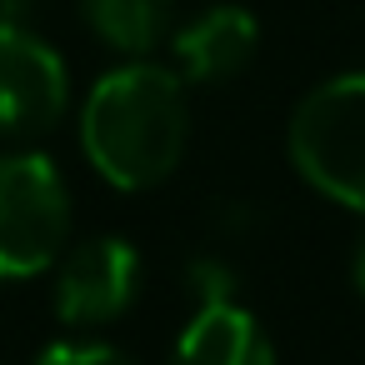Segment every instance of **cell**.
<instances>
[{"mask_svg": "<svg viewBox=\"0 0 365 365\" xmlns=\"http://www.w3.org/2000/svg\"><path fill=\"white\" fill-rule=\"evenodd\" d=\"M285 145L325 200L365 215V71L320 81L295 106Z\"/></svg>", "mask_w": 365, "mask_h": 365, "instance_id": "cell-2", "label": "cell"}, {"mask_svg": "<svg viewBox=\"0 0 365 365\" xmlns=\"http://www.w3.org/2000/svg\"><path fill=\"white\" fill-rule=\"evenodd\" d=\"M36 365H140V360L125 355L120 345H106V340H56L41 350Z\"/></svg>", "mask_w": 365, "mask_h": 365, "instance_id": "cell-9", "label": "cell"}, {"mask_svg": "<svg viewBox=\"0 0 365 365\" xmlns=\"http://www.w3.org/2000/svg\"><path fill=\"white\" fill-rule=\"evenodd\" d=\"M71 106V76L51 41L21 21H0V135L26 140L61 125Z\"/></svg>", "mask_w": 365, "mask_h": 365, "instance_id": "cell-4", "label": "cell"}, {"mask_svg": "<svg viewBox=\"0 0 365 365\" xmlns=\"http://www.w3.org/2000/svg\"><path fill=\"white\" fill-rule=\"evenodd\" d=\"M350 280H355V295L365 300V235H360V245H355V260H350Z\"/></svg>", "mask_w": 365, "mask_h": 365, "instance_id": "cell-11", "label": "cell"}, {"mask_svg": "<svg viewBox=\"0 0 365 365\" xmlns=\"http://www.w3.org/2000/svg\"><path fill=\"white\" fill-rule=\"evenodd\" d=\"M255 46H260V26L240 6H210L195 21H185L180 31H170L175 71L190 86H215V81L240 76L250 66Z\"/></svg>", "mask_w": 365, "mask_h": 365, "instance_id": "cell-6", "label": "cell"}, {"mask_svg": "<svg viewBox=\"0 0 365 365\" xmlns=\"http://www.w3.org/2000/svg\"><path fill=\"white\" fill-rule=\"evenodd\" d=\"M170 365H275V345L245 305L205 300L180 330Z\"/></svg>", "mask_w": 365, "mask_h": 365, "instance_id": "cell-7", "label": "cell"}, {"mask_svg": "<svg viewBox=\"0 0 365 365\" xmlns=\"http://www.w3.org/2000/svg\"><path fill=\"white\" fill-rule=\"evenodd\" d=\"M190 145V101L180 71L145 56L106 71L81 106V150L115 190H155Z\"/></svg>", "mask_w": 365, "mask_h": 365, "instance_id": "cell-1", "label": "cell"}, {"mask_svg": "<svg viewBox=\"0 0 365 365\" xmlns=\"http://www.w3.org/2000/svg\"><path fill=\"white\" fill-rule=\"evenodd\" d=\"M140 295V255L120 235H91L56 260V315L71 330H96L120 320Z\"/></svg>", "mask_w": 365, "mask_h": 365, "instance_id": "cell-5", "label": "cell"}, {"mask_svg": "<svg viewBox=\"0 0 365 365\" xmlns=\"http://www.w3.org/2000/svg\"><path fill=\"white\" fill-rule=\"evenodd\" d=\"M81 16L110 51L130 61L150 56L175 31V0H81Z\"/></svg>", "mask_w": 365, "mask_h": 365, "instance_id": "cell-8", "label": "cell"}, {"mask_svg": "<svg viewBox=\"0 0 365 365\" xmlns=\"http://www.w3.org/2000/svg\"><path fill=\"white\" fill-rule=\"evenodd\" d=\"M185 280H190L195 305H205V300H235V270H230L225 260H215V255L190 260V265H185Z\"/></svg>", "mask_w": 365, "mask_h": 365, "instance_id": "cell-10", "label": "cell"}, {"mask_svg": "<svg viewBox=\"0 0 365 365\" xmlns=\"http://www.w3.org/2000/svg\"><path fill=\"white\" fill-rule=\"evenodd\" d=\"M71 245V190L51 155H0V280H31Z\"/></svg>", "mask_w": 365, "mask_h": 365, "instance_id": "cell-3", "label": "cell"}]
</instances>
